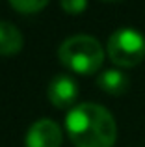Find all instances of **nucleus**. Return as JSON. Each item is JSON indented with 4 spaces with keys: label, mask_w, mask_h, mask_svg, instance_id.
<instances>
[{
    "label": "nucleus",
    "mask_w": 145,
    "mask_h": 147,
    "mask_svg": "<svg viewBox=\"0 0 145 147\" xmlns=\"http://www.w3.org/2000/svg\"><path fill=\"white\" fill-rule=\"evenodd\" d=\"M48 100L54 104L56 108H67L75 104L78 97V84L71 75H56L54 78L48 82L47 88Z\"/></svg>",
    "instance_id": "obj_5"
},
{
    "label": "nucleus",
    "mask_w": 145,
    "mask_h": 147,
    "mask_svg": "<svg viewBox=\"0 0 145 147\" xmlns=\"http://www.w3.org/2000/svg\"><path fill=\"white\" fill-rule=\"evenodd\" d=\"M60 2L67 13H80L87 6V0H60Z\"/></svg>",
    "instance_id": "obj_9"
},
{
    "label": "nucleus",
    "mask_w": 145,
    "mask_h": 147,
    "mask_svg": "<svg viewBox=\"0 0 145 147\" xmlns=\"http://www.w3.org/2000/svg\"><path fill=\"white\" fill-rule=\"evenodd\" d=\"M108 56L119 67H136L145 58V37L134 28H119L108 39Z\"/></svg>",
    "instance_id": "obj_3"
},
{
    "label": "nucleus",
    "mask_w": 145,
    "mask_h": 147,
    "mask_svg": "<svg viewBox=\"0 0 145 147\" xmlns=\"http://www.w3.org/2000/svg\"><path fill=\"white\" fill-rule=\"evenodd\" d=\"M58 58L65 67L80 75H93L104 61V50L95 37L78 34L60 45Z\"/></svg>",
    "instance_id": "obj_2"
},
{
    "label": "nucleus",
    "mask_w": 145,
    "mask_h": 147,
    "mask_svg": "<svg viewBox=\"0 0 145 147\" xmlns=\"http://www.w3.org/2000/svg\"><path fill=\"white\" fill-rule=\"evenodd\" d=\"M9 2L21 13H34V11L43 9L48 4V0H9Z\"/></svg>",
    "instance_id": "obj_8"
},
{
    "label": "nucleus",
    "mask_w": 145,
    "mask_h": 147,
    "mask_svg": "<svg viewBox=\"0 0 145 147\" xmlns=\"http://www.w3.org/2000/svg\"><path fill=\"white\" fill-rule=\"evenodd\" d=\"M62 140L60 125L48 117L37 119L26 132V147H60Z\"/></svg>",
    "instance_id": "obj_4"
},
{
    "label": "nucleus",
    "mask_w": 145,
    "mask_h": 147,
    "mask_svg": "<svg viewBox=\"0 0 145 147\" xmlns=\"http://www.w3.org/2000/svg\"><path fill=\"white\" fill-rule=\"evenodd\" d=\"M22 49V34L11 22L0 21V54H15Z\"/></svg>",
    "instance_id": "obj_7"
},
{
    "label": "nucleus",
    "mask_w": 145,
    "mask_h": 147,
    "mask_svg": "<svg viewBox=\"0 0 145 147\" xmlns=\"http://www.w3.org/2000/svg\"><path fill=\"white\" fill-rule=\"evenodd\" d=\"M97 84L110 95H121L128 90L130 86V80L119 69H108V71H102L97 78Z\"/></svg>",
    "instance_id": "obj_6"
},
{
    "label": "nucleus",
    "mask_w": 145,
    "mask_h": 147,
    "mask_svg": "<svg viewBox=\"0 0 145 147\" xmlns=\"http://www.w3.org/2000/svg\"><path fill=\"white\" fill-rule=\"evenodd\" d=\"M104 2H119V0H104Z\"/></svg>",
    "instance_id": "obj_10"
},
{
    "label": "nucleus",
    "mask_w": 145,
    "mask_h": 147,
    "mask_svg": "<svg viewBox=\"0 0 145 147\" xmlns=\"http://www.w3.org/2000/svg\"><path fill=\"white\" fill-rule=\"evenodd\" d=\"M65 130L76 147H113L117 125L104 106L82 102L65 117Z\"/></svg>",
    "instance_id": "obj_1"
}]
</instances>
